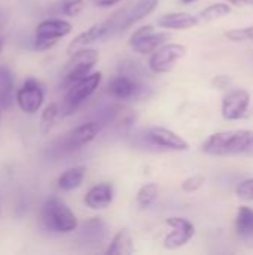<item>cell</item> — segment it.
Segmentation results:
<instances>
[{
	"label": "cell",
	"instance_id": "cell-1",
	"mask_svg": "<svg viewBox=\"0 0 253 255\" xmlns=\"http://www.w3.org/2000/svg\"><path fill=\"white\" fill-rule=\"evenodd\" d=\"M201 151L212 157L253 155V130H224L210 134L201 145Z\"/></svg>",
	"mask_w": 253,
	"mask_h": 255
},
{
	"label": "cell",
	"instance_id": "cell-2",
	"mask_svg": "<svg viewBox=\"0 0 253 255\" xmlns=\"http://www.w3.org/2000/svg\"><path fill=\"white\" fill-rule=\"evenodd\" d=\"M40 220L49 232L54 233H72L78 229L79 223L73 211L58 197H49L40 211Z\"/></svg>",
	"mask_w": 253,
	"mask_h": 255
},
{
	"label": "cell",
	"instance_id": "cell-3",
	"mask_svg": "<svg viewBox=\"0 0 253 255\" xmlns=\"http://www.w3.org/2000/svg\"><path fill=\"white\" fill-rule=\"evenodd\" d=\"M98 58H100L98 51L94 48H88V46L72 52L69 61L66 63L61 72V87L69 88L75 82L92 73V69L97 64Z\"/></svg>",
	"mask_w": 253,
	"mask_h": 255
},
{
	"label": "cell",
	"instance_id": "cell-4",
	"mask_svg": "<svg viewBox=\"0 0 253 255\" xmlns=\"http://www.w3.org/2000/svg\"><path fill=\"white\" fill-rule=\"evenodd\" d=\"M158 3L160 0H137L136 3L121 7L119 10L112 13L107 18V22L112 28V34L124 31L146 18L148 15H151L157 9Z\"/></svg>",
	"mask_w": 253,
	"mask_h": 255
},
{
	"label": "cell",
	"instance_id": "cell-5",
	"mask_svg": "<svg viewBox=\"0 0 253 255\" xmlns=\"http://www.w3.org/2000/svg\"><path fill=\"white\" fill-rule=\"evenodd\" d=\"M101 78H103L101 72H92L88 76H85L84 79L70 85L66 91L61 112L64 115L73 114L84 102H86L95 93V90L101 84Z\"/></svg>",
	"mask_w": 253,
	"mask_h": 255
},
{
	"label": "cell",
	"instance_id": "cell-6",
	"mask_svg": "<svg viewBox=\"0 0 253 255\" xmlns=\"http://www.w3.org/2000/svg\"><path fill=\"white\" fill-rule=\"evenodd\" d=\"M73 30V25L63 18H51L45 19L37 24L36 33H34V49L36 51H46L51 49L54 45L58 43L60 39L70 34Z\"/></svg>",
	"mask_w": 253,
	"mask_h": 255
},
{
	"label": "cell",
	"instance_id": "cell-7",
	"mask_svg": "<svg viewBox=\"0 0 253 255\" xmlns=\"http://www.w3.org/2000/svg\"><path fill=\"white\" fill-rule=\"evenodd\" d=\"M100 123L97 121H88L84 123L75 128H72L70 131H67L66 134H63L57 143H55V149L61 154H70L75 152L81 148H84L85 145L91 143L100 133Z\"/></svg>",
	"mask_w": 253,
	"mask_h": 255
},
{
	"label": "cell",
	"instance_id": "cell-8",
	"mask_svg": "<svg viewBox=\"0 0 253 255\" xmlns=\"http://www.w3.org/2000/svg\"><path fill=\"white\" fill-rule=\"evenodd\" d=\"M170 33L164 30H157L154 25L146 24L133 31L130 36V48L140 55H151L161 45L167 43Z\"/></svg>",
	"mask_w": 253,
	"mask_h": 255
},
{
	"label": "cell",
	"instance_id": "cell-9",
	"mask_svg": "<svg viewBox=\"0 0 253 255\" xmlns=\"http://www.w3.org/2000/svg\"><path fill=\"white\" fill-rule=\"evenodd\" d=\"M186 55V46L182 43H164L149 57V69L154 73L163 75L174 69L176 63Z\"/></svg>",
	"mask_w": 253,
	"mask_h": 255
},
{
	"label": "cell",
	"instance_id": "cell-10",
	"mask_svg": "<svg viewBox=\"0 0 253 255\" xmlns=\"http://www.w3.org/2000/svg\"><path fill=\"white\" fill-rule=\"evenodd\" d=\"M251 102H252V97L248 90L245 88L230 90L222 99V106H221L222 117L227 121L243 120L249 114Z\"/></svg>",
	"mask_w": 253,
	"mask_h": 255
},
{
	"label": "cell",
	"instance_id": "cell-11",
	"mask_svg": "<svg viewBox=\"0 0 253 255\" xmlns=\"http://www.w3.org/2000/svg\"><path fill=\"white\" fill-rule=\"evenodd\" d=\"M145 139L149 145L164 149V151H174V152H183L189 149V143L179 136L177 133H174L170 128L161 127V126H154L151 128H148Z\"/></svg>",
	"mask_w": 253,
	"mask_h": 255
},
{
	"label": "cell",
	"instance_id": "cell-12",
	"mask_svg": "<svg viewBox=\"0 0 253 255\" xmlns=\"http://www.w3.org/2000/svg\"><path fill=\"white\" fill-rule=\"evenodd\" d=\"M15 100H16L18 108L24 114H28V115L36 114L43 105L45 90L40 85V82H37L34 78H28L24 81L21 88L16 91Z\"/></svg>",
	"mask_w": 253,
	"mask_h": 255
},
{
	"label": "cell",
	"instance_id": "cell-13",
	"mask_svg": "<svg viewBox=\"0 0 253 255\" xmlns=\"http://www.w3.org/2000/svg\"><path fill=\"white\" fill-rule=\"evenodd\" d=\"M166 224L171 229V232L164 238L166 250H179L185 247L195 235L194 224L183 217H170L166 220Z\"/></svg>",
	"mask_w": 253,
	"mask_h": 255
},
{
	"label": "cell",
	"instance_id": "cell-14",
	"mask_svg": "<svg viewBox=\"0 0 253 255\" xmlns=\"http://www.w3.org/2000/svg\"><path fill=\"white\" fill-rule=\"evenodd\" d=\"M113 36L112 34V28L106 21H101V22H97V24H92L89 28H86L85 31H82L81 34H78L69 45L67 51L69 54L75 52L76 49H81V48H85V46H89L95 42H100V40H104L107 37Z\"/></svg>",
	"mask_w": 253,
	"mask_h": 255
},
{
	"label": "cell",
	"instance_id": "cell-15",
	"mask_svg": "<svg viewBox=\"0 0 253 255\" xmlns=\"http://www.w3.org/2000/svg\"><path fill=\"white\" fill-rule=\"evenodd\" d=\"M113 196H115L113 185L110 182H100L86 191L84 197V203L92 211H103L112 205Z\"/></svg>",
	"mask_w": 253,
	"mask_h": 255
},
{
	"label": "cell",
	"instance_id": "cell-16",
	"mask_svg": "<svg viewBox=\"0 0 253 255\" xmlns=\"http://www.w3.org/2000/svg\"><path fill=\"white\" fill-rule=\"evenodd\" d=\"M140 91L139 84L127 75L115 76L107 84V94L116 100H130Z\"/></svg>",
	"mask_w": 253,
	"mask_h": 255
},
{
	"label": "cell",
	"instance_id": "cell-17",
	"mask_svg": "<svg viewBox=\"0 0 253 255\" xmlns=\"http://www.w3.org/2000/svg\"><path fill=\"white\" fill-rule=\"evenodd\" d=\"M201 21L198 16L188 12H169L158 18L157 24L166 30H188L198 25Z\"/></svg>",
	"mask_w": 253,
	"mask_h": 255
},
{
	"label": "cell",
	"instance_id": "cell-18",
	"mask_svg": "<svg viewBox=\"0 0 253 255\" xmlns=\"http://www.w3.org/2000/svg\"><path fill=\"white\" fill-rule=\"evenodd\" d=\"M86 175V169L84 166H73L67 170H64L58 179H57V187L63 191H72L76 190L82 185L84 179Z\"/></svg>",
	"mask_w": 253,
	"mask_h": 255
},
{
	"label": "cell",
	"instance_id": "cell-19",
	"mask_svg": "<svg viewBox=\"0 0 253 255\" xmlns=\"http://www.w3.org/2000/svg\"><path fill=\"white\" fill-rule=\"evenodd\" d=\"M133 238L130 235V232L127 229L119 230L110 241L106 254L110 255H130L134 251V245H133Z\"/></svg>",
	"mask_w": 253,
	"mask_h": 255
},
{
	"label": "cell",
	"instance_id": "cell-20",
	"mask_svg": "<svg viewBox=\"0 0 253 255\" xmlns=\"http://www.w3.org/2000/svg\"><path fill=\"white\" fill-rule=\"evenodd\" d=\"M236 232L240 238H253V209L249 206H240L236 215Z\"/></svg>",
	"mask_w": 253,
	"mask_h": 255
},
{
	"label": "cell",
	"instance_id": "cell-21",
	"mask_svg": "<svg viewBox=\"0 0 253 255\" xmlns=\"http://www.w3.org/2000/svg\"><path fill=\"white\" fill-rule=\"evenodd\" d=\"M13 93V76L7 67H0V114L10 106Z\"/></svg>",
	"mask_w": 253,
	"mask_h": 255
},
{
	"label": "cell",
	"instance_id": "cell-22",
	"mask_svg": "<svg viewBox=\"0 0 253 255\" xmlns=\"http://www.w3.org/2000/svg\"><path fill=\"white\" fill-rule=\"evenodd\" d=\"M106 235V224L100 218H91L84 224L82 229V238L86 242H100Z\"/></svg>",
	"mask_w": 253,
	"mask_h": 255
},
{
	"label": "cell",
	"instance_id": "cell-23",
	"mask_svg": "<svg viewBox=\"0 0 253 255\" xmlns=\"http://www.w3.org/2000/svg\"><path fill=\"white\" fill-rule=\"evenodd\" d=\"M230 13H231V4L218 1V3H212L207 7H204L198 13V18L203 22H212V21L221 19V18H224V16H227Z\"/></svg>",
	"mask_w": 253,
	"mask_h": 255
},
{
	"label": "cell",
	"instance_id": "cell-24",
	"mask_svg": "<svg viewBox=\"0 0 253 255\" xmlns=\"http://www.w3.org/2000/svg\"><path fill=\"white\" fill-rule=\"evenodd\" d=\"M160 196V188L157 184H152V182H148V184H143L139 190H137V194H136V202L137 205L142 208V209H148L151 205H154L157 202Z\"/></svg>",
	"mask_w": 253,
	"mask_h": 255
},
{
	"label": "cell",
	"instance_id": "cell-25",
	"mask_svg": "<svg viewBox=\"0 0 253 255\" xmlns=\"http://www.w3.org/2000/svg\"><path fill=\"white\" fill-rule=\"evenodd\" d=\"M225 37L231 42H253V25L231 28L225 31Z\"/></svg>",
	"mask_w": 253,
	"mask_h": 255
},
{
	"label": "cell",
	"instance_id": "cell-26",
	"mask_svg": "<svg viewBox=\"0 0 253 255\" xmlns=\"http://www.w3.org/2000/svg\"><path fill=\"white\" fill-rule=\"evenodd\" d=\"M60 108L55 105V103H51V105H48L45 109H43V112H42V118H40V123H42V130L43 131H48L51 127H52V124L55 123V120L58 118V115H60Z\"/></svg>",
	"mask_w": 253,
	"mask_h": 255
},
{
	"label": "cell",
	"instance_id": "cell-27",
	"mask_svg": "<svg viewBox=\"0 0 253 255\" xmlns=\"http://www.w3.org/2000/svg\"><path fill=\"white\" fill-rule=\"evenodd\" d=\"M85 7V0H61L60 10L66 16H78Z\"/></svg>",
	"mask_w": 253,
	"mask_h": 255
},
{
	"label": "cell",
	"instance_id": "cell-28",
	"mask_svg": "<svg viewBox=\"0 0 253 255\" xmlns=\"http://www.w3.org/2000/svg\"><path fill=\"white\" fill-rule=\"evenodd\" d=\"M236 194L242 200L253 202V178H248V179L242 181L236 187Z\"/></svg>",
	"mask_w": 253,
	"mask_h": 255
},
{
	"label": "cell",
	"instance_id": "cell-29",
	"mask_svg": "<svg viewBox=\"0 0 253 255\" xmlns=\"http://www.w3.org/2000/svg\"><path fill=\"white\" fill-rule=\"evenodd\" d=\"M204 182H206V178L203 175H192V176H188L182 182V190L185 193H195L204 185Z\"/></svg>",
	"mask_w": 253,
	"mask_h": 255
},
{
	"label": "cell",
	"instance_id": "cell-30",
	"mask_svg": "<svg viewBox=\"0 0 253 255\" xmlns=\"http://www.w3.org/2000/svg\"><path fill=\"white\" fill-rule=\"evenodd\" d=\"M231 78L230 76H225V75H218L216 78H213V81H212V84L216 87V88H219V90H227L230 85H231Z\"/></svg>",
	"mask_w": 253,
	"mask_h": 255
},
{
	"label": "cell",
	"instance_id": "cell-31",
	"mask_svg": "<svg viewBox=\"0 0 253 255\" xmlns=\"http://www.w3.org/2000/svg\"><path fill=\"white\" fill-rule=\"evenodd\" d=\"M124 0H92V3L97 6V7H110V6H115L118 3H122Z\"/></svg>",
	"mask_w": 253,
	"mask_h": 255
},
{
	"label": "cell",
	"instance_id": "cell-32",
	"mask_svg": "<svg viewBox=\"0 0 253 255\" xmlns=\"http://www.w3.org/2000/svg\"><path fill=\"white\" fill-rule=\"evenodd\" d=\"M230 4H233V6H237V7H240V6H253V0H227Z\"/></svg>",
	"mask_w": 253,
	"mask_h": 255
},
{
	"label": "cell",
	"instance_id": "cell-33",
	"mask_svg": "<svg viewBox=\"0 0 253 255\" xmlns=\"http://www.w3.org/2000/svg\"><path fill=\"white\" fill-rule=\"evenodd\" d=\"M3 21H4L3 15H0V30H1V27H3Z\"/></svg>",
	"mask_w": 253,
	"mask_h": 255
},
{
	"label": "cell",
	"instance_id": "cell-34",
	"mask_svg": "<svg viewBox=\"0 0 253 255\" xmlns=\"http://www.w3.org/2000/svg\"><path fill=\"white\" fill-rule=\"evenodd\" d=\"M192 1H195V0H182V3H185V4H188V3H192Z\"/></svg>",
	"mask_w": 253,
	"mask_h": 255
},
{
	"label": "cell",
	"instance_id": "cell-35",
	"mask_svg": "<svg viewBox=\"0 0 253 255\" xmlns=\"http://www.w3.org/2000/svg\"><path fill=\"white\" fill-rule=\"evenodd\" d=\"M1 48H3V39H0V52H1Z\"/></svg>",
	"mask_w": 253,
	"mask_h": 255
}]
</instances>
